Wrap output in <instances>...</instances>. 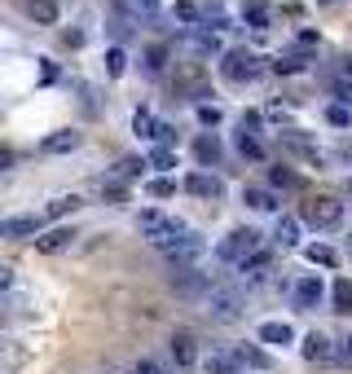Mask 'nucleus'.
<instances>
[{"mask_svg": "<svg viewBox=\"0 0 352 374\" xmlns=\"http://www.w3.org/2000/svg\"><path fill=\"white\" fill-rule=\"evenodd\" d=\"M207 317L211 321H238L242 317V295L233 286H211L207 295Z\"/></svg>", "mask_w": 352, "mask_h": 374, "instance_id": "obj_5", "label": "nucleus"}, {"mask_svg": "<svg viewBox=\"0 0 352 374\" xmlns=\"http://www.w3.org/2000/svg\"><path fill=\"white\" fill-rule=\"evenodd\" d=\"M273 242H278V247H295V242H299V220L295 216H282L278 229H273Z\"/></svg>", "mask_w": 352, "mask_h": 374, "instance_id": "obj_19", "label": "nucleus"}, {"mask_svg": "<svg viewBox=\"0 0 352 374\" xmlns=\"http://www.w3.org/2000/svg\"><path fill=\"white\" fill-rule=\"evenodd\" d=\"M330 304H334V313H352V278H339V282H334Z\"/></svg>", "mask_w": 352, "mask_h": 374, "instance_id": "obj_22", "label": "nucleus"}, {"mask_svg": "<svg viewBox=\"0 0 352 374\" xmlns=\"http://www.w3.org/2000/svg\"><path fill=\"white\" fill-rule=\"evenodd\" d=\"M44 229V211L40 216H9L0 220V238H40Z\"/></svg>", "mask_w": 352, "mask_h": 374, "instance_id": "obj_9", "label": "nucleus"}, {"mask_svg": "<svg viewBox=\"0 0 352 374\" xmlns=\"http://www.w3.org/2000/svg\"><path fill=\"white\" fill-rule=\"evenodd\" d=\"M137 229H141L145 242H155L159 251L167 247V242H176L181 234H190L176 216H167V211H159V207H145V211H141V216H137Z\"/></svg>", "mask_w": 352, "mask_h": 374, "instance_id": "obj_1", "label": "nucleus"}, {"mask_svg": "<svg viewBox=\"0 0 352 374\" xmlns=\"http://www.w3.org/2000/svg\"><path fill=\"white\" fill-rule=\"evenodd\" d=\"M9 286H13V269L0 265V290H9Z\"/></svg>", "mask_w": 352, "mask_h": 374, "instance_id": "obj_41", "label": "nucleus"}, {"mask_svg": "<svg viewBox=\"0 0 352 374\" xmlns=\"http://www.w3.org/2000/svg\"><path fill=\"white\" fill-rule=\"evenodd\" d=\"M172 361H176V374H190L194 366H198V344H194V335L190 330H176L172 335Z\"/></svg>", "mask_w": 352, "mask_h": 374, "instance_id": "obj_6", "label": "nucleus"}, {"mask_svg": "<svg viewBox=\"0 0 352 374\" xmlns=\"http://www.w3.org/2000/svg\"><path fill=\"white\" fill-rule=\"evenodd\" d=\"M269 181H273L278 189H295V185H299V176H295L291 168H273V172H269Z\"/></svg>", "mask_w": 352, "mask_h": 374, "instance_id": "obj_32", "label": "nucleus"}, {"mask_svg": "<svg viewBox=\"0 0 352 374\" xmlns=\"http://www.w3.org/2000/svg\"><path fill=\"white\" fill-rule=\"evenodd\" d=\"M304 225H313V229H322V234L339 229V225H344V203H339V199H326V194H317V199L304 203Z\"/></svg>", "mask_w": 352, "mask_h": 374, "instance_id": "obj_4", "label": "nucleus"}, {"mask_svg": "<svg viewBox=\"0 0 352 374\" xmlns=\"http://www.w3.org/2000/svg\"><path fill=\"white\" fill-rule=\"evenodd\" d=\"M145 189L155 194V199H172V194H176V181H167V176H159V181H150Z\"/></svg>", "mask_w": 352, "mask_h": 374, "instance_id": "obj_35", "label": "nucleus"}, {"mask_svg": "<svg viewBox=\"0 0 352 374\" xmlns=\"http://www.w3.org/2000/svg\"><path fill=\"white\" fill-rule=\"evenodd\" d=\"M141 159H119V163H115V181H128V176H141Z\"/></svg>", "mask_w": 352, "mask_h": 374, "instance_id": "obj_29", "label": "nucleus"}, {"mask_svg": "<svg viewBox=\"0 0 352 374\" xmlns=\"http://www.w3.org/2000/svg\"><path fill=\"white\" fill-rule=\"evenodd\" d=\"M128 71V58H124V48H110V53H106V75H115V79H119Z\"/></svg>", "mask_w": 352, "mask_h": 374, "instance_id": "obj_30", "label": "nucleus"}, {"mask_svg": "<svg viewBox=\"0 0 352 374\" xmlns=\"http://www.w3.org/2000/svg\"><path fill=\"white\" fill-rule=\"evenodd\" d=\"M326 119H330L334 128H352V110H348V106H330Z\"/></svg>", "mask_w": 352, "mask_h": 374, "instance_id": "obj_36", "label": "nucleus"}, {"mask_svg": "<svg viewBox=\"0 0 352 374\" xmlns=\"http://www.w3.org/2000/svg\"><path fill=\"white\" fill-rule=\"evenodd\" d=\"M172 137H176V133H172V123H159V128H155V141H163V145H167Z\"/></svg>", "mask_w": 352, "mask_h": 374, "instance_id": "obj_40", "label": "nucleus"}, {"mask_svg": "<svg viewBox=\"0 0 352 374\" xmlns=\"http://www.w3.org/2000/svg\"><path fill=\"white\" fill-rule=\"evenodd\" d=\"M282 145H291V150H299L304 159H322V150H317V141H308L304 133H295V128H291V133H282Z\"/></svg>", "mask_w": 352, "mask_h": 374, "instance_id": "obj_17", "label": "nucleus"}, {"mask_svg": "<svg viewBox=\"0 0 352 374\" xmlns=\"http://www.w3.org/2000/svg\"><path fill=\"white\" fill-rule=\"evenodd\" d=\"M295 339V330L287 326V321H264L260 326V344H273V348H287Z\"/></svg>", "mask_w": 352, "mask_h": 374, "instance_id": "obj_13", "label": "nucleus"}, {"mask_svg": "<svg viewBox=\"0 0 352 374\" xmlns=\"http://www.w3.org/2000/svg\"><path fill=\"white\" fill-rule=\"evenodd\" d=\"M308 265H322V269H334L339 265V255H334V247H326V242H313V247H304Z\"/></svg>", "mask_w": 352, "mask_h": 374, "instance_id": "obj_21", "label": "nucleus"}, {"mask_svg": "<svg viewBox=\"0 0 352 374\" xmlns=\"http://www.w3.org/2000/svg\"><path fill=\"white\" fill-rule=\"evenodd\" d=\"M190 48H194V53H216L221 40L211 36V27H194V31H190Z\"/></svg>", "mask_w": 352, "mask_h": 374, "instance_id": "obj_20", "label": "nucleus"}, {"mask_svg": "<svg viewBox=\"0 0 352 374\" xmlns=\"http://www.w3.org/2000/svg\"><path fill=\"white\" fill-rule=\"evenodd\" d=\"M27 13H31L40 27H53V22H58V0H31Z\"/></svg>", "mask_w": 352, "mask_h": 374, "instance_id": "obj_18", "label": "nucleus"}, {"mask_svg": "<svg viewBox=\"0 0 352 374\" xmlns=\"http://www.w3.org/2000/svg\"><path fill=\"white\" fill-rule=\"evenodd\" d=\"M291 295H295V308H299V313H313V308L322 304L326 286H322V278H313V273H308V278H299V282H295Z\"/></svg>", "mask_w": 352, "mask_h": 374, "instance_id": "obj_8", "label": "nucleus"}, {"mask_svg": "<svg viewBox=\"0 0 352 374\" xmlns=\"http://www.w3.org/2000/svg\"><path fill=\"white\" fill-rule=\"evenodd\" d=\"M339 356H344V361L352 366V335H348V339H339Z\"/></svg>", "mask_w": 352, "mask_h": 374, "instance_id": "obj_42", "label": "nucleus"}, {"mask_svg": "<svg viewBox=\"0 0 352 374\" xmlns=\"http://www.w3.org/2000/svg\"><path fill=\"white\" fill-rule=\"evenodd\" d=\"M242 199H247V207H256V211H278V194L273 189H247Z\"/></svg>", "mask_w": 352, "mask_h": 374, "instance_id": "obj_24", "label": "nucleus"}, {"mask_svg": "<svg viewBox=\"0 0 352 374\" xmlns=\"http://www.w3.org/2000/svg\"><path fill=\"white\" fill-rule=\"evenodd\" d=\"M141 5H145V9H155V5H159V0H141Z\"/></svg>", "mask_w": 352, "mask_h": 374, "instance_id": "obj_45", "label": "nucleus"}, {"mask_svg": "<svg viewBox=\"0 0 352 374\" xmlns=\"http://www.w3.org/2000/svg\"><path fill=\"white\" fill-rule=\"evenodd\" d=\"M242 18L256 27V31H269V9H264L260 0H247V5H242Z\"/></svg>", "mask_w": 352, "mask_h": 374, "instance_id": "obj_25", "label": "nucleus"}, {"mask_svg": "<svg viewBox=\"0 0 352 374\" xmlns=\"http://www.w3.org/2000/svg\"><path fill=\"white\" fill-rule=\"evenodd\" d=\"M238 150H242V159H264V145L251 133H238Z\"/></svg>", "mask_w": 352, "mask_h": 374, "instance_id": "obj_28", "label": "nucleus"}, {"mask_svg": "<svg viewBox=\"0 0 352 374\" xmlns=\"http://www.w3.org/2000/svg\"><path fill=\"white\" fill-rule=\"evenodd\" d=\"M163 255L176 260V265H194V260L203 255V238H198V234H181L176 242H167V247H163Z\"/></svg>", "mask_w": 352, "mask_h": 374, "instance_id": "obj_7", "label": "nucleus"}, {"mask_svg": "<svg viewBox=\"0 0 352 374\" xmlns=\"http://www.w3.org/2000/svg\"><path fill=\"white\" fill-rule=\"evenodd\" d=\"M185 189L194 194V199H207V203H216V199L225 194V185L216 181V176H207V172H190V176H185Z\"/></svg>", "mask_w": 352, "mask_h": 374, "instance_id": "obj_11", "label": "nucleus"}, {"mask_svg": "<svg viewBox=\"0 0 352 374\" xmlns=\"http://www.w3.org/2000/svg\"><path fill=\"white\" fill-rule=\"evenodd\" d=\"M145 163H150V168H159V172H167V168H176V154L167 150V145H159V150H150Z\"/></svg>", "mask_w": 352, "mask_h": 374, "instance_id": "obj_27", "label": "nucleus"}, {"mask_svg": "<svg viewBox=\"0 0 352 374\" xmlns=\"http://www.w3.org/2000/svg\"><path fill=\"white\" fill-rule=\"evenodd\" d=\"M194 159H198V163H203V168H216V163H221V141L203 133V137L194 141Z\"/></svg>", "mask_w": 352, "mask_h": 374, "instance_id": "obj_14", "label": "nucleus"}, {"mask_svg": "<svg viewBox=\"0 0 352 374\" xmlns=\"http://www.w3.org/2000/svg\"><path fill=\"white\" fill-rule=\"evenodd\" d=\"M233 352H238V361H242V366H256V370L269 361V356H264L260 348H247V344H242V348H233Z\"/></svg>", "mask_w": 352, "mask_h": 374, "instance_id": "obj_34", "label": "nucleus"}, {"mask_svg": "<svg viewBox=\"0 0 352 374\" xmlns=\"http://www.w3.org/2000/svg\"><path fill=\"white\" fill-rule=\"evenodd\" d=\"M75 207H79L75 194H62V199H53V203L44 207V220H58V216H66V211H75Z\"/></svg>", "mask_w": 352, "mask_h": 374, "instance_id": "obj_26", "label": "nucleus"}, {"mask_svg": "<svg viewBox=\"0 0 352 374\" xmlns=\"http://www.w3.org/2000/svg\"><path fill=\"white\" fill-rule=\"evenodd\" d=\"M198 119H203V123H221V110H216V106H198Z\"/></svg>", "mask_w": 352, "mask_h": 374, "instance_id": "obj_39", "label": "nucleus"}, {"mask_svg": "<svg viewBox=\"0 0 352 374\" xmlns=\"http://www.w3.org/2000/svg\"><path fill=\"white\" fill-rule=\"evenodd\" d=\"M75 145H79V133H75V128H62V133H48L40 141V150L44 154H71Z\"/></svg>", "mask_w": 352, "mask_h": 374, "instance_id": "obj_12", "label": "nucleus"}, {"mask_svg": "<svg viewBox=\"0 0 352 374\" xmlns=\"http://www.w3.org/2000/svg\"><path fill=\"white\" fill-rule=\"evenodd\" d=\"M132 128H137V137H155V115H150V110H137V115H132Z\"/></svg>", "mask_w": 352, "mask_h": 374, "instance_id": "obj_31", "label": "nucleus"}, {"mask_svg": "<svg viewBox=\"0 0 352 374\" xmlns=\"http://www.w3.org/2000/svg\"><path fill=\"white\" fill-rule=\"evenodd\" d=\"M238 370H242V361L233 348H211L203 361V374H238Z\"/></svg>", "mask_w": 352, "mask_h": 374, "instance_id": "obj_10", "label": "nucleus"}, {"mask_svg": "<svg viewBox=\"0 0 352 374\" xmlns=\"http://www.w3.org/2000/svg\"><path fill=\"white\" fill-rule=\"evenodd\" d=\"M260 58L251 53V48H229L225 62H221V75H225V84H251V79H260Z\"/></svg>", "mask_w": 352, "mask_h": 374, "instance_id": "obj_2", "label": "nucleus"}, {"mask_svg": "<svg viewBox=\"0 0 352 374\" xmlns=\"http://www.w3.org/2000/svg\"><path fill=\"white\" fill-rule=\"evenodd\" d=\"M256 251H260V234H256V229H233L229 238H221L216 260H225V265H238V269H242Z\"/></svg>", "mask_w": 352, "mask_h": 374, "instance_id": "obj_3", "label": "nucleus"}, {"mask_svg": "<svg viewBox=\"0 0 352 374\" xmlns=\"http://www.w3.org/2000/svg\"><path fill=\"white\" fill-rule=\"evenodd\" d=\"M304 356H308V361H330V356H334V348H330V339L313 330V335L304 339Z\"/></svg>", "mask_w": 352, "mask_h": 374, "instance_id": "obj_15", "label": "nucleus"}, {"mask_svg": "<svg viewBox=\"0 0 352 374\" xmlns=\"http://www.w3.org/2000/svg\"><path fill=\"white\" fill-rule=\"evenodd\" d=\"M132 374H167V370H163V366L155 361V356H141V361L132 366Z\"/></svg>", "mask_w": 352, "mask_h": 374, "instance_id": "obj_37", "label": "nucleus"}, {"mask_svg": "<svg viewBox=\"0 0 352 374\" xmlns=\"http://www.w3.org/2000/svg\"><path fill=\"white\" fill-rule=\"evenodd\" d=\"M13 163V150H9V145H0V172H5Z\"/></svg>", "mask_w": 352, "mask_h": 374, "instance_id": "obj_43", "label": "nucleus"}, {"mask_svg": "<svg viewBox=\"0 0 352 374\" xmlns=\"http://www.w3.org/2000/svg\"><path fill=\"white\" fill-rule=\"evenodd\" d=\"M145 67L155 71V75L167 67V44H155V48H150V53H145Z\"/></svg>", "mask_w": 352, "mask_h": 374, "instance_id": "obj_33", "label": "nucleus"}, {"mask_svg": "<svg viewBox=\"0 0 352 374\" xmlns=\"http://www.w3.org/2000/svg\"><path fill=\"white\" fill-rule=\"evenodd\" d=\"M273 71H278V75H299V71H308V58H304V53H282V58L273 62Z\"/></svg>", "mask_w": 352, "mask_h": 374, "instance_id": "obj_23", "label": "nucleus"}, {"mask_svg": "<svg viewBox=\"0 0 352 374\" xmlns=\"http://www.w3.org/2000/svg\"><path fill=\"white\" fill-rule=\"evenodd\" d=\"M330 93L339 97V106H352V79H339V84H334Z\"/></svg>", "mask_w": 352, "mask_h": 374, "instance_id": "obj_38", "label": "nucleus"}, {"mask_svg": "<svg viewBox=\"0 0 352 374\" xmlns=\"http://www.w3.org/2000/svg\"><path fill=\"white\" fill-rule=\"evenodd\" d=\"M344 71H348V79H352V58H348V62H344Z\"/></svg>", "mask_w": 352, "mask_h": 374, "instance_id": "obj_44", "label": "nucleus"}, {"mask_svg": "<svg viewBox=\"0 0 352 374\" xmlns=\"http://www.w3.org/2000/svg\"><path fill=\"white\" fill-rule=\"evenodd\" d=\"M71 238H75V229H48L44 238H36V247L53 255V251H62V247H71Z\"/></svg>", "mask_w": 352, "mask_h": 374, "instance_id": "obj_16", "label": "nucleus"}]
</instances>
